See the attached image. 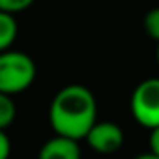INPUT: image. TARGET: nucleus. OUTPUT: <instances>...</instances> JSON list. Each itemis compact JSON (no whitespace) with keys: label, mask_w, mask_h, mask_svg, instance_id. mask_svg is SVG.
<instances>
[{"label":"nucleus","mask_w":159,"mask_h":159,"mask_svg":"<svg viewBox=\"0 0 159 159\" xmlns=\"http://www.w3.org/2000/svg\"><path fill=\"white\" fill-rule=\"evenodd\" d=\"M98 122V103L90 88L83 84H67L56 92L49 107V124L56 135L75 140L86 139Z\"/></svg>","instance_id":"f257e3e1"},{"label":"nucleus","mask_w":159,"mask_h":159,"mask_svg":"<svg viewBox=\"0 0 159 159\" xmlns=\"http://www.w3.org/2000/svg\"><path fill=\"white\" fill-rule=\"evenodd\" d=\"M36 64L23 51L0 52V92L15 96L32 86L36 81Z\"/></svg>","instance_id":"f03ea898"},{"label":"nucleus","mask_w":159,"mask_h":159,"mask_svg":"<svg viewBox=\"0 0 159 159\" xmlns=\"http://www.w3.org/2000/svg\"><path fill=\"white\" fill-rule=\"evenodd\" d=\"M131 116L146 129L159 125V77L140 81L129 99Z\"/></svg>","instance_id":"7ed1b4c3"},{"label":"nucleus","mask_w":159,"mask_h":159,"mask_svg":"<svg viewBox=\"0 0 159 159\" xmlns=\"http://www.w3.org/2000/svg\"><path fill=\"white\" fill-rule=\"evenodd\" d=\"M86 142L96 153H116L124 146V129L114 122H96L86 135Z\"/></svg>","instance_id":"20e7f679"},{"label":"nucleus","mask_w":159,"mask_h":159,"mask_svg":"<svg viewBox=\"0 0 159 159\" xmlns=\"http://www.w3.org/2000/svg\"><path fill=\"white\" fill-rule=\"evenodd\" d=\"M38 159H81L79 140L56 135L41 146Z\"/></svg>","instance_id":"39448f33"},{"label":"nucleus","mask_w":159,"mask_h":159,"mask_svg":"<svg viewBox=\"0 0 159 159\" xmlns=\"http://www.w3.org/2000/svg\"><path fill=\"white\" fill-rule=\"evenodd\" d=\"M17 21H15V13L0 10V52L11 49V45L17 39Z\"/></svg>","instance_id":"423d86ee"},{"label":"nucleus","mask_w":159,"mask_h":159,"mask_svg":"<svg viewBox=\"0 0 159 159\" xmlns=\"http://www.w3.org/2000/svg\"><path fill=\"white\" fill-rule=\"evenodd\" d=\"M15 116H17V109H15L11 96L0 92V129L10 127L13 124Z\"/></svg>","instance_id":"0eeeda50"},{"label":"nucleus","mask_w":159,"mask_h":159,"mask_svg":"<svg viewBox=\"0 0 159 159\" xmlns=\"http://www.w3.org/2000/svg\"><path fill=\"white\" fill-rule=\"evenodd\" d=\"M144 30L148 38L159 41V8H153L144 15Z\"/></svg>","instance_id":"6e6552de"},{"label":"nucleus","mask_w":159,"mask_h":159,"mask_svg":"<svg viewBox=\"0 0 159 159\" xmlns=\"http://www.w3.org/2000/svg\"><path fill=\"white\" fill-rule=\"evenodd\" d=\"M36 0H0V10L10 11V13H21L28 10Z\"/></svg>","instance_id":"1a4fd4ad"},{"label":"nucleus","mask_w":159,"mask_h":159,"mask_svg":"<svg viewBox=\"0 0 159 159\" xmlns=\"http://www.w3.org/2000/svg\"><path fill=\"white\" fill-rule=\"evenodd\" d=\"M10 153H11L10 137L4 133V129H0V159H10Z\"/></svg>","instance_id":"9d476101"},{"label":"nucleus","mask_w":159,"mask_h":159,"mask_svg":"<svg viewBox=\"0 0 159 159\" xmlns=\"http://www.w3.org/2000/svg\"><path fill=\"white\" fill-rule=\"evenodd\" d=\"M148 146H150V152L159 155V125L150 129V139H148Z\"/></svg>","instance_id":"9b49d317"},{"label":"nucleus","mask_w":159,"mask_h":159,"mask_svg":"<svg viewBox=\"0 0 159 159\" xmlns=\"http://www.w3.org/2000/svg\"><path fill=\"white\" fill-rule=\"evenodd\" d=\"M135 159H159V155H155V153H152V152H148V153H142V155H137Z\"/></svg>","instance_id":"f8f14e48"},{"label":"nucleus","mask_w":159,"mask_h":159,"mask_svg":"<svg viewBox=\"0 0 159 159\" xmlns=\"http://www.w3.org/2000/svg\"><path fill=\"white\" fill-rule=\"evenodd\" d=\"M155 60H157V66H159V41H157V49H155Z\"/></svg>","instance_id":"ddd939ff"}]
</instances>
